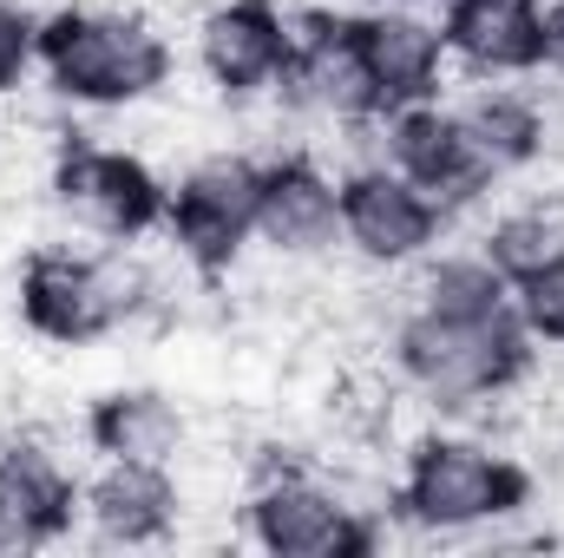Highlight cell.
Masks as SVG:
<instances>
[{
    "mask_svg": "<svg viewBox=\"0 0 564 558\" xmlns=\"http://www.w3.org/2000/svg\"><path fill=\"white\" fill-rule=\"evenodd\" d=\"M375 7H433V0H375Z\"/></svg>",
    "mask_w": 564,
    "mask_h": 558,
    "instance_id": "cb8c5ba5",
    "label": "cell"
},
{
    "mask_svg": "<svg viewBox=\"0 0 564 558\" xmlns=\"http://www.w3.org/2000/svg\"><path fill=\"white\" fill-rule=\"evenodd\" d=\"M79 513V480L46 440L0 447V552L53 546Z\"/></svg>",
    "mask_w": 564,
    "mask_h": 558,
    "instance_id": "5bb4252c",
    "label": "cell"
},
{
    "mask_svg": "<svg viewBox=\"0 0 564 558\" xmlns=\"http://www.w3.org/2000/svg\"><path fill=\"white\" fill-rule=\"evenodd\" d=\"M40 73L73 106L126 112L171 86V46L144 13L79 0L40 20Z\"/></svg>",
    "mask_w": 564,
    "mask_h": 558,
    "instance_id": "7a4b0ae2",
    "label": "cell"
},
{
    "mask_svg": "<svg viewBox=\"0 0 564 558\" xmlns=\"http://www.w3.org/2000/svg\"><path fill=\"white\" fill-rule=\"evenodd\" d=\"M512 315H519V329H525L532 342L564 348V264H552V270H539V277H525V282H512Z\"/></svg>",
    "mask_w": 564,
    "mask_h": 558,
    "instance_id": "44dd1931",
    "label": "cell"
},
{
    "mask_svg": "<svg viewBox=\"0 0 564 558\" xmlns=\"http://www.w3.org/2000/svg\"><path fill=\"white\" fill-rule=\"evenodd\" d=\"M539 66L564 79V0H539Z\"/></svg>",
    "mask_w": 564,
    "mask_h": 558,
    "instance_id": "603a6c76",
    "label": "cell"
},
{
    "mask_svg": "<svg viewBox=\"0 0 564 558\" xmlns=\"http://www.w3.org/2000/svg\"><path fill=\"white\" fill-rule=\"evenodd\" d=\"M257 244L270 257H282V264H322V257H335V244H341V178H328L302 151L263 158Z\"/></svg>",
    "mask_w": 564,
    "mask_h": 558,
    "instance_id": "7c38bea8",
    "label": "cell"
},
{
    "mask_svg": "<svg viewBox=\"0 0 564 558\" xmlns=\"http://www.w3.org/2000/svg\"><path fill=\"white\" fill-rule=\"evenodd\" d=\"M453 112H459V126L473 132V144L486 151V164L499 178H512V171L545 158V106L532 93H519V86H479Z\"/></svg>",
    "mask_w": 564,
    "mask_h": 558,
    "instance_id": "ac0fdd59",
    "label": "cell"
},
{
    "mask_svg": "<svg viewBox=\"0 0 564 558\" xmlns=\"http://www.w3.org/2000/svg\"><path fill=\"white\" fill-rule=\"evenodd\" d=\"M381 164H394L401 178H414L426 197L446 204V211H466V204H479L499 184V171L486 164V151L459 126V112L440 106V99L401 106V112L381 119Z\"/></svg>",
    "mask_w": 564,
    "mask_h": 558,
    "instance_id": "9c48e42d",
    "label": "cell"
},
{
    "mask_svg": "<svg viewBox=\"0 0 564 558\" xmlns=\"http://www.w3.org/2000/svg\"><path fill=\"white\" fill-rule=\"evenodd\" d=\"M440 33L479 79L539 73V0H440Z\"/></svg>",
    "mask_w": 564,
    "mask_h": 558,
    "instance_id": "2e32d148",
    "label": "cell"
},
{
    "mask_svg": "<svg viewBox=\"0 0 564 558\" xmlns=\"http://www.w3.org/2000/svg\"><path fill=\"white\" fill-rule=\"evenodd\" d=\"M276 93L295 112H315V119H335V126L381 119L361 46H355V13H335V7L295 13V46H289V73H282Z\"/></svg>",
    "mask_w": 564,
    "mask_h": 558,
    "instance_id": "30bf717a",
    "label": "cell"
},
{
    "mask_svg": "<svg viewBox=\"0 0 564 558\" xmlns=\"http://www.w3.org/2000/svg\"><path fill=\"white\" fill-rule=\"evenodd\" d=\"M414 302L421 309H453V315H492V309H512V282L486 264V250H466V257L426 264L421 282H414Z\"/></svg>",
    "mask_w": 564,
    "mask_h": 558,
    "instance_id": "ffe728a7",
    "label": "cell"
},
{
    "mask_svg": "<svg viewBox=\"0 0 564 558\" xmlns=\"http://www.w3.org/2000/svg\"><path fill=\"white\" fill-rule=\"evenodd\" d=\"M46 191L86 237L139 244L151 230H164V184L126 144H66L53 158Z\"/></svg>",
    "mask_w": 564,
    "mask_h": 558,
    "instance_id": "8992f818",
    "label": "cell"
},
{
    "mask_svg": "<svg viewBox=\"0 0 564 558\" xmlns=\"http://www.w3.org/2000/svg\"><path fill=\"white\" fill-rule=\"evenodd\" d=\"M86 440H93L106 460L177 466V453H184V415H177V401L158 395V388H119V395L93 401Z\"/></svg>",
    "mask_w": 564,
    "mask_h": 558,
    "instance_id": "e0dca14e",
    "label": "cell"
},
{
    "mask_svg": "<svg viewBox=\"0 0 564 558\" xmlns=\"http://www.w3.org/2000/svg\"><path fill=\"white\" fill-rule=\"evenodd\" d=\"M394 500L426 533H473V526H492V519L519 513L532 500V473L512 453L486 447V440L433 433L408 453Z\"/></svg>",
    "mask_w": 564,
    "mask_h": 558,
    "instance_id": "277c9868",
    "label": "cell"
},
{
    "mask_svg": "<svg viewBox=\"0 0 564 558\" xmlns=\"http://www.w3.org/2000/svg\"><path fill=\"white\" fill-rule=\"evenodd\" d=\"M479 250H486V264L506 282L539 277V270L564 264V211H552V204H519V211H506V217L486 230Z\"/></svg>",
    "mask_w": 564,
    "mask_h": 558,
    "instance_id": "d6986e66",
    "label": "cell"
},
{
    "mask_svg": "<svg viewBox=\"0 0 564 558\" xmlns=\"http://www.w3.org/2000/svg\"><path fill=\"white\" fill-rule=\"evenodd\" d=\"M40 66V20L20 0H0V93H20Z\"/></svg>",
    "mask_w": 564,
    "mask_h": 558,
    "instance_id": "7402d4cb",
    "label": "cell"
},
{
    "mask_svg": "<svg viewBox=\"0 0 564 558\" xmlns=\"http://www.w3.org/2000/svg\"><path fill=\"white\" fill-rule=\"evenodd\" d=\"M151 302H158V277L126 244H106V250L40 244L20 264V322L59 348L106 342L112 329H126Z\"/></svg>",
    "mask_w": 564,
    "mask_h": 558,
    "instance_id": "3957f363",
    "label": "cell"
},
{
    "mask_svg": "<svg viewBox=\"0 0 564 558\" xmlns=\"http://www.w3.org/2000/svg\"><path fill=\"white\" fill-rule=\"evenodd\" d=\"M289 46H295V13L276 0H217L197 20V66L230 99L276 93L289 73Z\"/></svg>",
    "mask_w": 564,
    "mask_h": 558,
    "instance_id": "8fae6325",
    "label": "cell"
},
{
    "mask_svg": "<svg viewBox=\"0 0 564 558\" xmlns=\"http://www.w3.org/2000/svg\"><path fill=\"white\" fill-rule=\"evenodd\" d=\"M355 46H361L381 119L401 112V106L440 99L446 66H453L440 20H426L421 7H368V13H355Z\"/></svg>",
    "mask_w": 564,
    "mask_h": 558,
    "instance_id": "4fadbf2b",
    "label": "cell"
},
{
    "mask_svg": "<svg viewBox=\"0 0 564 558\" xmlns=\"http://www.w3.org/2000/svg\"><path fill=\"white\" fill-rule=\"evenodd\" d=\"M177 506H184L177 473L144 460H106L79 486V513L106 546H158L177 526Z\"/></svg>",
    "mask_w": 564,
    "mask_h": 558,
    "instance_id": "9a60e30c",
    "label": "cell"
},
{
    "mask_svg": "<svg viewBox=\"0 0 564 558\" xmlns=\"http://www.w3.org/2000/svg\"><path fill=\"white\" fill-rule=\"evenodd\" d=\"M446 204H433L414 178H401L394 164H355L341 178V244L375 264V270H408L426 264L440 230H446Z\"/></svg>",
    "mask_w": 564,
    "mask_h": 558,
    "instance_id": "52a82bcc",
    "label": "cell"
},
{
    "mask_svg": "<svg viewBox=\"0 0 564 558\" xmlns=\"http://www.w3.org/2000/svg\"><path fill=\"white\" fill-rule=\"evenodd\" d=\"M250 539L276 558H361L375 552V526L361 506H348L335 486L315 473H263L257 493L243 500Z\"/></svg>",
    "mask_w": 564,
    "mask_h": 558,
    "instance_id": "ba28073f",
    "label": "cell"
},
{
    "mask_svg": "<svg viewBox=\"0 0 564 558\" xmlns=\"http://www.w3.org/2000/svg\"><path fill=\"white\" fill-rule=\"evenodd\" d=\"M257 197H263V158L204 151L164 191V237H171L177 264H191L197 277L230 270L237 250L257 237Z\"/></svg>",
    "mask_w": 564,
    "mask_h": 558,
    "instance_id": "5b68a950",
    "label": "cell"
},
{
    "mask_svg": "<svg viewBox=\"0 0 564 558\" xmlns=\"http://www.w3.org/2000/svg\"><path fill=\"white\" fill-rule=\"evenodd\" d=\"M525 368H532V335L519 329L512 309L453 315L408 302V315L394 322V375L440 415H466L479 401L512 395Z\"/></svg>",
    "mask_w": 564,
    "mask_h": 558,
    "instance_id": "6da1fadb",
    "label": "cell"
}]
</instances>
